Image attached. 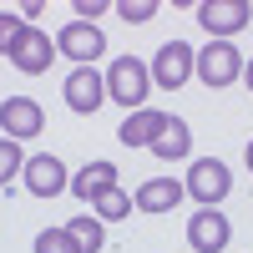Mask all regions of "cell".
Masks as SVG:
<instances>
[{"label": "cell", "mask_w": 253, "mask_h": 253, "mask_svg": "<svg viewBox=\"0 0 253 253\" xmlns=\"http://www.w3.org/2000/svg\"><path fill=\"white\" fill-rule=\"evenodd\" d=\"M26 187L36 198H61L71 187V177H66V167H61L56 157H31L26 162Z\"/></svg>", "instance_id": "obj_11"}, {"label": "cell", "mask_w": 253, "mask_h": 253, "mask_svg": "<svg viewBox=\"0 0 253 253\" xmlns=\"http://www.w3.org/2000/svg\"><path fill=\"white\" fill-rule=\"evenodd\" d=\"M243 157H248V172H253V137H248V147H243Z\"/></svg>", "instance_id": "obj_23"}, {"label": "cell", "mask_w": 253, "mask_h": 253, "mask_svg": "<svg viewBox=\"0 0 253 253\" xmlns=\"http://www.w3.org/2000/svg\"><path fill=\"white\" fill-rule=\"evenodd\" d=\"M147 86H152V71H147L137 56H117L112 66H107V96H112V101H122V107L142 112Z\"/></svg>", "instance_id": "obj_1"}, {"label": "cell", "mask_w": 253, "mask_h": 253, "mask_svg": "<svg viewBox=\"0 0 253 253\" xmlns=\"http://www.w3.org/2000/svg\"><path fill=\"white\" fill-rule=\"evenodd\" d=\"M187 193H193L203 208H218L228 193H233V172L218 162V157H203V162H193V172H187Z\"/></svg>", "instance_id": "obj_4"}, {"label": "cell", "mask_w": 253, "mask_h": 253, "mask_svg": "<svg viewBox=\"0 0 253 253\" xmlns=\"http://www.w3.org/2000/svg\"><path fill=\"white\" fill-rule=\"evenodd\" d=\"M162 117H167V112H152V107H142V112H132V117L122 122V132H117V137H122L126 147H152V137L162 132Z\"/></svg>", "instance_id": "obj_15"}, {"label": "cell", "mask_w": 253, "mask_h": 253, "mask_svg": "<svg viewBox=\"0 0 253 253\" xmlns=\"http://www.w3.org/2000/svg\"><path fill=\"white\" fill-rule=\"evenodd\" d=\"M56 51H61V56H71L76 66H91V61L107 51V36H101L96 26H86V20H71V26H61Z\"/></svg>", "instance_id": "obj_8"}, {"label": "cell", "mask_w": 253, "mask_h": 253, "mask_svg": "<svg viewBox=\"0 0 253 253\" xmlns=\"http://www.w3.org/2000/svg\"><path fill=\"white\" fill-rule=\"evenodd\" d=\"M66 233L76 238L81 253H101V243H107V228H101V218H91V213H76L66 223Z\"/></svg>", "instance_id": "obj_16"}, {"label": "cell", "mask_w": 253, "mask_h": 253, "mask_svg": "<svg viewBox=\"0 0 253 253\" xmlns=\"http://www.w3.org/2000/svg\"><path fill=\"white\" fill-rule=\"evenodd\" d=\"M122 20H132V26H142V20H152L162 5H157V0H122V5H112Z\"/></svg>", "instance_id": "obj_21"}, {"label": "cell", "mask_w": 253, "mask_h": 253, "mask_svg": "<svg viewBox=\"0 0 253 253\" xmlns=\"http://www.w3.org/2000/svg\"><path fill=\"white\" fill-rule=\"evenodd\" d=\"M193 61H198V51L187 46V41H167V46H157V56H152V81L162 91H177L187 76H193Z\"/></svg>", "instance_id": "obj_3"}, {"label": "cell", "mask_w": 253, "mask_h": 253, "mask_svg": "<svg viewBox=\"0 0 253 253\" xmlns=\"http://www.w3.org/2000/svg\"><path fill=\"white\" fill-rule=\"evenodd\" d=\"M0 132L10 142H26L36 132H46V112H41L31 96H5L0 101Z\"/></svg>", "instance_id": "obj_7"}, {"label": "cell", "mask_w": 253, "mask_h": 253, "mask_svg": "<svg viewBox=\"0 0 253 253\" xmlns=\"http://www.w3.org/2000/svg\"><path fill=\"white\" fill-rule=\"evenodd\" d=\"M182 193H187V187L182 182H172V177H152V182H142L137 187V208H142V213H172V208L182 203Z\"/></svg>", "instance_id": "obj_12"}, {"label": "cell", "mask_w": 253, "mask_h": 253, "mask_svg": "<svg viewBox=\"0 0 253 253\" xmlns=\"http://www.w3.org/2000/svg\"><path fill=\"white\" fill-rule=\"evenodd\" d=\"M152 152H157L162 162H177V157L193 152V132H187L182 117H162V132L152 137Z\"/></svg>", "instance_id": "obj_13"}, {"label": "cell", "mask_w": 253, "mask_h": 253, "mask_svg": "<svg viewBox=\"0 0 253 253\" xmlns=\"http://www.w3.org/2000/svg\"><path fill=\"white\" fill-rule=\"evenodd\" d=\"M243 76H248V91H253V61H248V66H243Z\"/></svg>", "instance_id": "obj_24"}, {"label": "cell", "mask_w": 253, "mask_h": 253, "mask_svg": "<svg viewBox=\"0 0 253 253\" xmlns=\"http://www.w3.org/2000/svg\"><path fill=\"white\" fill-rule=\"evenodd\" d=\"M101 101H107V76H96L91 66H76L66 76V107L81 112V117H91Z\"/></svg>", "instance_id": "obj_10"}, {"label": "cell", "mask_w": 253, "mask_h": 253, "mask_svg": "<svg viewBox=\"0 0 253 253\" xmlns=\"http://www.w3.org/2000/svg\"><path fill=\"white\" fill-rule=\"evenodd\" d=\"M132 208H137V203L126 198L122 187H107V193H96V198H91V218H101V223H107V218H126Z\"/></svg>", "instance_id": "obj_17"}, {"label": "cell", "mask_w": 253, "mask_h": 253, "mask_svg": "<svg viewBox=\"0 0 253 253\" xmlns=\"http://www.w3.org/2000/svg\"><path fill=\"white\" fill-rule=\"evenodd\" d=\"M20 36H26V20H20V10H0V56H10Z\"/></svg>", "instance_id": "obj_19"}, {"label": "cell", "mask_w": 253, "mask_h": 253, "mask_svg": "<svg viewBox=\"0 0 253 253\" xmlns=\"http://www.w3.org/2000/svg\"><path fill=\"white\" fill-rule=\"evenodd\" d=\"M198 20H203V31L213 36V41H228V36H238L248 20H253V5H248V0H203Z\"/></svg>", "instance_id": "obj_5"}, {"label": "cell", "mask_w": 253, "mask_h": 253, "mask_svg": "<svg viewBox=\"0 0 253 253\" xmlns=\"http://www.w3.org/2000/svg\"><path fill=\"white\" fill-rule=\"evenodd\" d=\"M36 253H81V248H76V238L66 228H46V233L36 238Z\"/></svg>", "instance_id": "obj_20"}, {"label": "cell", "mask_w": 253, "mask_h": 253, "mask_svg": "<svg viewBox=\"0 0 253 253\" xmlns=\"http://www.w3.org/2000/svg\"><path fill=\"white\" fill-rule=\"evenodd\" d=\"M71 10H81V20H86V26H96V15H101V10H112V5H101V0H76Z\"/></svg>", "instance_id": "obj_22"}, {"label": "cell", "mask_w": 253, "mask_h": 253, "mask_svg": "<svg viewBox=\"0 0 253 253\" xmlns=\"http://www.w3.org/2000/svg\"><path fill=\"white\" fill-rule=\"evenodd\" d=\"M107 187H117V167L112 162H91V167H81V172L71 177V193L86 203V208H91L96 193H107Z\"/></svg>", "instance_id": "obj_14"}, {"label": "cell", "mask_w": 253, "mask_h": 253, "mask_svg": "<svg viewBox=\"0 0 253 253\" xmlns=\"http://www.w3.org/2000/svg\"><path fill=\"white\" fill-rule=\"evenodd\" d=\"M228 238H233V223H228L218 208H203V213H193V223H187V243H193V253H223Z\"/></svg>", "instance_id": "obj_9"}, {"label": "cell", "mask_w": 253, "mask_h": 253, "mask_svg": "<svg viewBox=\"0 0 253 253\" xmlns=\"http://www.w3.org/2000/svg\"><path fill=\"white\" fill-rule=\"evenodd\" d=\"M193 76L203 81V86H233V81L243 76V56L233 41H208V46L198 51L193 61Z\"/></svg>", "instance_id": "obj_2"}, {"label": "cell", "mask_w": 253, "mask_h": 253, "mask_svg": "<svg viewBox=\"0 0 253 253\" xmlns=\"http://www.w3.org/2000/svg\"><path fill=\"white\" fill-rule=\"evenodd\" d=\"M15 172H26V157H20V142L0 137V187H5Z\"/></svg>", "instance_id": "obj_18"}, {"label": "cell", "mask_w": 253, "mask_h": 253, "mask_svg": "<svg viewBox=\"0 0 253 253\" xmlns=\"http://www.w3.org/2000/svg\"><path fill=\"white\" fill-rule=\"evenodd\" d=\"M56 56H61V51H56V41H51L46 31L26 26V36H20V41H15V51H10V66H15V71H26V76H46Z\"/></svg>", "instance_id": "obj_6"}]
</instances>
